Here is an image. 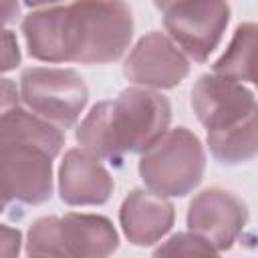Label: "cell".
I'll list each match as a JSON object with an SVG mask.
<instances>
[{"instance_id": "obj_3", "label": "cell", "mask_w": 258, "mask_h": 258, "mask_svg": "<svg viewBox=\"0 0 258 258\" xmlns=\"http://www.w3.org/2000/svg\"><path fill=\"white\" fill-rule=\"evenodd\" d=\"M117 246L119 236L113 224L95 214L40 218L26 238L30 258H109Z\"/></svg>"}, {"instance_id": "obj_10", "label": "cell", "mask_w": 258, "mask_h": 258, "mask_svg": "<svg viewBox=\"0 0 258 258\" xmlns=\"http://www.w3.org/2000/svg\"><path fill=\"white\" fill-rule=\"evenodd\" d=\"M187 73L189 62L185 54L169 36L161 32L141 36L123 64V75L131 83L145 89H171L179 85Z\"/></svg>"}, {"instance_id": "obj_12", "label": "cell", "mask_w": 258, "mask_h": 258, "mask_svg": "<svg viewBox=\"0 0 258 258\" xmlns=\"http://www.w3.org/2000/svg\"><path fill=\"white\" fill-rule=\"evenodd\" d=\"M121 228L135 246H149L169 232L173 226V206L147 189H133L119 212Z\"/></svg>"}, {"instance_id": "obj_17", "label": "cell", "mask_w": 258, "mask_h": 258, "mask_svg": "<svg viewBox=\"0 0 258 258\" xmlns=\"http://www.w3.org/2000/svg\"><path fill=\"white\" fill-rule=\"evenodd\" d=\"M20 62V48L14 32L0 28V73L12 71Z\"/></svg>"}, {"instance_id": "obj_7", "label": "cell", "mask_w": 258, "mask_h": 258, "mask_svg": "<svg viewBox=\"0 0 258 258\" xmlns=\"http://www.w3.org/2000/svg\"><path fill=\"white\" fill-rule=\"evenodd\" d=\"M52 155L32 143L0 145V194L10 202L42 204L52 194Z\"/></svg>"}, {"instance_id": "obj_11", "label": "cell", "mask_w": 258, "mask_h": 258, "mask_svg": "<svg viewBox=\"0 0 258 258\" xmlns=\"http://www.w3.org/2000/svg\"><path fill=\"white\" fill-rule=\"evenodd\" d=\"M58 189L62 202L71 206L105 204L113 194V177L83 149L67 151L58 169Z\"/></svg>"}, {"instance_id": "obj_4", "label": "cell", "mask_w": 258, "mask_h": 258, "mask_svg": "<svg viewBox=\"0 0 258 258\" xmlns=\"http://www.w3.org/2000/svg\"><path fill=\"white\" fill-rule=\"evenodd\" d=\"M206 153L189 129L175 127L165 131L139 161L145 185L157 196H185L204 177Z\"/></svg>"}, {"instance_id": "obj_8", "label": "cell", "mask_w": 258, "mask_h": 258, "mask_svg": "<svg viewBox=\"0 0 258 258\" xmlns=\"http://www.w3.org/2000/svg\"><path fill=\"white\" fill-rule=\"evenodd\" d=\"M248 220L246 204L232 191L210 187L198 194L187 210L191 234L210 242L216 250H230Z\"/></svg>"}, {"instance_id": "obj_15", "label": "cell", "mask_w": 258, "mask_h": 258, "mask_svg": "<svg viewBox=\"0 0 258 258\" xmlns=\"http://www.w3.org/2000/svg\"><path fill=\"white\" fill-rule=\"evenodd\" d=\"M208 145L212 155L226 165L246 163L256 155L258 149V119L256 113L242 123L208 133Z\"/></svg>"}, {"instance_id": "obj_9", "label": "cell", "mask_w": 258, "mask_h": 258, "mask_svg": "<svg viewBox=\"0 0 258 258\" xmlns=\"http://www.w3.org/2000/svg\"><path fill=\"white\" fill-rule=\"evenodd\" d=\"M191 107L200 123L212 131L234 127L256 113V99L250 89L218 75H202L191 89Z\"/></svg>"}, {"instance_id": "obj_18", "label": "cell", "mask_w": 258, "mask_h": 258, "mask_svg": "<svg viewBox=\"0 0 258 258\" xmlns=\"http://www.w3.org/2000/svg\"><path fill=\"white\" fill-rule=\"evenodd\" d=\"M22 236L16 228L0 224V258H18Z\"/></svg>"}, {"instance_id": "obj_16", "label": "cell", "mask_w": 258, "mask_h": 258, "mask_svg": "<svg viewBox=\"0 0 258 258\" xmlns=\"http://www.w3.org/2000/svg\"><path fill=\"white\" fill-rule=\"evenodd\" d=\"M151 258H220V256L216 248L204 238L189 232H181L165 240L153 252Z\"/></svg>"}, {"instance_id": "obj_20", "label": "cell", "mask_w": 258, "mask_h": 258, "mask_svg": "<svg viewBox=\"0 0 258 258\" xmlns=\"http://www.w3.org/2000/svg\"><path fill=\"white\" fill-rule=\"evenodd\" d=\"M18 2H0V26L12 22L18 16Z\"/></svg>"}, {"instance_id": "obj_19", "label": "cell", "mask_w": 258, "mask_h": 258, "mask_svg": "<svg viewBox=\"0 0 258 258\" xmlns=\"http://www.w3.org/2000/svg\"><path fill=\"white\" fill-rule=\"evenodd\" d=\"M18 89L10 79H0V117L10 109L18 107Z\"/></svg>"}, {"instance_id": "obj_1", "label": "cell", "mask_w": 258, "mask_h": 258, "mask_svg": "<svg viewBox=\"0 0 258 258\" xmlns=\"http://www.w3.org/2000/svg\"><path fill=\"white\" fill-rule=\"evenodd\" d=\"M28 52L46 62L103 64L117 60L133 36V14L123 2L40 4L22 22Z\"/></svg>"}, {"instance_id": "obj_5", "label": "cell", "mask_w": 258, "mask_h": 258, "mask_svg": "<svg viewBox=\"0 0 258 258\" xmlns=\"http://www.w3.org/2000/svg\"><path fill=\"white\" fill-rule=\"evenodd\" d=\"M20 97L34 115L54 127H73L89 101L83 77L73 69L32 67L20 77Z\"/></svg>"}, {"instance_id": "obj_21", "label": "cell", "mask_w": 258, "mask_h": 258, "mask_svg": "<svg viewBox=\"0 0 258 258\" xmlns=\"http://www.w3.org/2000/svg\"><path fill=\"white\" fill-rule=\"evenodd\" d=\"M6 206H8V200H6V198H4L2 194H0V212H2V210H4Z\"/></svg>"}, {"instance_id": "obj_2", "label": "cell", "mask_w": 258, "mask_h": 258, "mask_svg": "<svg viewBox=\"0 0 258 258\" xmlns=\"http://www.w3.org/2000/svg\"><path fill=\"white\" fill-rule=\"evenodd\" d=\"M169 101L149 89H125L97 103L77 129V141L95 159L121 163L125 153L147 151L169 127Z\"/></svg>"}, {"instance_id": "obj_6", "label": "cell", "mask_w": 258, "mask_h": 258, "mask_svg": "<svg viewBox=\"0 0 258 258\" xmlns=\"http://www.w3.org/2000/svg\"><path fill=\"white\" fill-rule=\"evenodd\" d=\"M163 14V24L175 46L204 62L222 40L230 20V6L226 2H157Z\"/></svg>"}, {"instance_id": "obj_14", "label": "cell", "mask_w": 258, "mask_h": 258, "mask_svg": "<svg viewBox=\"0 0 258 258\" xmlns=\"http://www.w3.org/2000/svg\"><path fill=\"white\" fill-rule=\"evenodd\" d=\"M214 75L234 83L256 81V26L240 24L226 52L214 62Z\"/></svg>"}, {"instance_id": "obj_13", "label": "cell", "mask_w": 258, "mask_h": 258, "mask_svg": "<svg viewBox=\"0 0 258 258\" xmlns=\"http://www.w3.org/2000/svg\"><path fill=\"white\" fill-rule=\"evenodd\" d=\"M6 143H32L56 157L64 143V135L58 127L38 115L14 107L0 117V145Z\"/></svg>"}]
</instances>
